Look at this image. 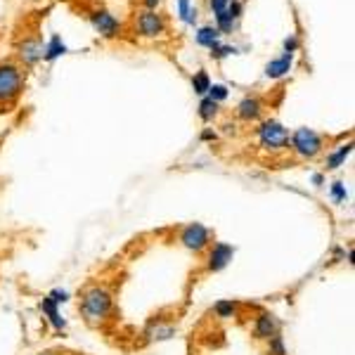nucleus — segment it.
Instances as JSON below:
<instances>
[{
  "label": "nucleus",
  "mask_w": 355,
  "mask_h": 355,
  "mask_svg": "<svg viewBox=\"0 0 355 355\" xmlns=\"http://www.w3.org/2000/svg\"><path fill=\"white\" fill-rule=\"evenodd\" d=\"M90 21L104 38H116V36H119V31H121V24L116 21V17L109 15L107 10H97V12H93Z\"/></svg>",
  "instance_id": "7"
},
{
  "label": "nucleus",
  "mask_w": 355,
  "mask_h": 355,
  "mask_svg": "<svg viewBox=\"0 0 355 355\" xmlns=\"http://www.w3.org/2000/svg\"><path fill=\"white\" fill-rule=\"evenodd\" d=\"M291 59H294V55L285 52L282 57H277V59H273V62H268V64H265V76H268V79H282V76H285L287 71L291 69Z\"/></svg>",
  "instance_id": "12"
},
{
  "label": "nucleus",
  "mask_w": 355,
  "mask_h": 355,
  "mask_svg": "<svg viewBox=\"0 0 355 355\" xmlns=\"http://www.w3.org/2000/svg\"><path fill=\"white\" fill-rule=\"evenodd\" d=\"M240 15H242V3H240V0H230L223 12H215V21H218V26H215V29H218V31H232V26H235V21H237V17H240Z\"/></svg>",
  "instance_id": "8"
},
{
  "label": "nucleus",
  "mask_w": 355,
  "mask_h": 355,
  "mask_svg": "<svg viewBox=\"0 0 355 355\" xmlns=\"http://www.w3.org/2000/svg\"><path fill=\"white\" fill-rule=\"evenodd\" d=\"M235 310H237V303H232V301L215 303V313H218V318H232V315H235Z\"/></svg>",
  "instance_id": "21"
},
{
  "label": "nucleus",
  "mask_w": 355,
  "mask_h": 355,
  "mask_svg": "<svg viewBox=\"0 0 355 355\" xmlns=\"http://www.w3.org/2000/svg\"><path fill=\"white\" fill-rule=\"evenodd\" d=\"M270 353H273V355H287L285 343H282V336H273V339H270Z\"/></svg>",
  "instance_id": "24"
},
{
  "label": "nucleus",
  "mask_w": 355,
  "mask_h": 355,
  "mask_svg": "<svg viewBox=\"0 0 355 355\" xmlns=\"http://www.w3.org/2000/svg\"><path fill=\"white\" fill-rule=\"evenodd\" d=\"M277 332H280V323H277L273 315L263 313V315L258 318L253 334H256V339H273V336H277Z\"/></svg>",
  "instance_id": "11"
},
{
  "label": "nucleus",
  "mask_w": 355,
  "mask_h": 355,
  "mask_svg": "<svg viewBox=\"0 0 355 355\" xmlns=\"http://www.w3.org/2000/svg\"><path fill=\"white\" fill-rule=\"evenodd\" d=\"M64 52H66V46L62 43V38L52 36V38H50V43H48V48L43 50V59H46V62H52V59H57L59 55H64Z\"/></svg>",
  "instance_id": "14"
},
{
  "label": "nucleus",
  "mask_w": 355,
  "mask_h": 355,
  "mask_svg": "<svg viewBox=\"0 0 355 355\" xmlns=\"http://www.w3.org/2000/svg\"><path fill=\"white\" fill-rule=\"evenodd\" d=\"M291 147L298 157L313 159L323 152V137L310 128H298V131H294V135H291Z\"/></svg>",
  "instance_id": "3"
},
{
  "label": "nucleus",
  "mask_w": 355,
  "mask_h": 355,
  "mask_svg": "<svg viewBox=\"0 0 355 355\" xmlns=\"http://www.w3.org/2000/svg\"><path fill=\"white\" fill-rule=\"evenodd\" d=\"M215 114H218V102H213L211 97H204L202 104H199V116H202L204 121H211Z\"/></svg>",
  "instance_id": "18"
},
{
  "label": "nucleus",
  "mask_w": 355,
  "mask_h": 355,
  "mask_svg": "<svg viewBox=\"0 0 355 355\" xmlns=\"http://www.w3.org/2000/svg\"><path fill=\"white\" fill-rule=\"evenodd\" d=\"M258 140H260V147L277 152V149H285L289 145V131L282 124H277V121H265L258 128Z\"/></svg>",
  "instance_id": "4"
},
{
  "label": "nucleus",
  "mask_w": 355,
  "mask_h": 355,
  "mask_svg": "<svg viewBox=\"0 0 355 355\" xmlns=\"http://www.w3.org/2000/svg\"><path fill=\"white\" fill-rule=\"evenodd\" d=\"M135 26H137V33H140V36H145V38H157L166 31L164 17L157 15L154 10H145V12L137 15Z\"/></svg>",
  "instance_id": "5"
},
{
  "label": "nucleus",
  "mask_w": 355,
  "mask_h": 355,
  "mask_svg": "<svg viewBox=\"0 0 355 355\" xmlns=\"http://www.w3.org/2000/svg\"><path fill=\"white\" fill-rule=\"evenodd\" d=\"M192 86H194V93H199V95H204V93H209L211 81H209V74H207V71H199V74L192 79Z\"/></svg>",
  "instance_id": "19"
},
{
  "label": "nucleus",
  "mask_w": 355,
  "mask_h": 355,
  "mask_svg": "<svg viewBox=\"0 0 355 355\" xmlns=\"http://www.w3.org/2000/svg\"><path fill=\"white\" fill-rule=\"evenodd\" d=\"M209 97L213 99V102H223V99L227 97V88L225 86H211Z\"/></svg>",
  "instance_id": "22"
},
{
  "label": "nucleus",
  "mask_w": 355,
  "mask_h": 355,
  "mask_svg": "<svg viewBox=\"0 0 355 355\" xmlns=\"http://www.w3.org/2000/svg\"><path fill=\"white\" fill-rule=\"evenodd\" d=\"M24 88V71L19 69V64L0 62V102H12Z\"/></svg>",
  "instance_id": "1"
},
{
  "label": "nucleus",
  "mask_w": 355,
  "mask_h": 355,
  "mask_svg": "<svg viewBox=\"0 0 355 355\" xmlns=\"http://www.w3.org/2000/svg\"><path fill=\"white\" fill-rule=\"evenodd\" d=\"M142 3H145V8H147V10H154L159 3H162V0H142Z\"/></svg>",
  "instance_id": "29"
},
{
  "label": "nucleus",
  "mask_w": 355,
  "mask_h": 355,
  "mask_svg": "<svg viewBox=\"0 0 355 355\" xmlns=\"http://www.w3.org/2000/svg\"><path fill=\"white\" fill-rule=\"evenodd\" d=\"M81 310L90 323H99V320L107 318L109 310H112V296H109L107 289L95 287V289L86 291V296H83L81 301Z\"/></svg>",
  "instance_id": "2"
},
{
  "label": "nucleus",
  "mask_w": 355,
  "mask_h": 355,
  "mask_svg": "<svg viewBox=\"0 0 355 355\" xmlns=\"http://www.w3.org/2000/svg\"><path fill=\"white\" fill-rule=\"evenodd\" d=\"M296 48H298V38H296V36H289V38H287V41H285V50H287V52L291 55Z\"/></svg>",
  "instance_id": "28"
},
{
  "label": "nucleus",
  "mask_w": 355,
  "mask_h": 355,
  "mask_svg": "<svg viewBox=\"0 0 355 355\" xmlns=\"http://www.w3.org/2000/svg\"><path fill=\"white\" fill-rule=\"evenodd\" d=\"M48 298H50L52 303H66V301H69V294L55 289V291H50V296H48Z\"/></svg>",
  "instance_id": "26"
},
{
  "label": "nucleus",
  "mask_w": 355,
  "mask_h": 355,
  "mask_svg": "<svg viewBox=\"0 0 355 355\" xmlns=\"http://www.w3.org/2000/svg\"><path fill=\"white\" fill-rule=\"evenodd\" d=\"M218 29H213V26H204L202 31L197 33V43L199 46H204V48H211V46H215L218 43Z\"/></svg>",
  "instance_id": "16"
},
{
  "label": "nucleus",
  "mask_w": 355,
  "mask_h": 355,
  "mask_svg": "<svg viewBox=\"0 0 355 355\" xmlns=\"http://www.w3.org/2000/svg\"><path fill=\"white\" fill-rule=\"evenodd\" d=\"M237 114H240V119H244V121L256 119V116L260 114V99L258 97H244L240 102V107H237Z\"/></svg>",
  "instance_id": "13"
},
{
  "label": "nucleus",
  "mask_w": 355,
  "mask_h": 355,
  "mask_svg": "<svg viewBox=\"0 0 355 355\" xmlns=\"http://www.w3.org/2000/svg\"><path fill=\"white\" fill-rule=\"evenodd\" d=\"M41 308L48 313V318H50V323H52L57 329H62L64 327V320L59 318V310H57V303H52L50 298H43V303H41Z\"/></svg>",
  "instance_id": "17"
},
{
  "label": "nucleus",
  "mask_w": 355,
  "mask_h": 355,
  "mask_svg": "<svg viewBox=\"0 0 355 355\" xmlns=\"http://www.w3.org/2000/svg\"><path fill=\"white\" fill-rule=\"evenodd\" d=\"M43 57V46L38 38H24V43H19V59L24 64H36Z\"/></svg>",
  "instance_id": "10"
},
{
  "label": "nucleus",
  "mask_w": 355,
  "mask_h": 355,
  "mask_svg": "<svg viewBox=\"0 0 355 355\" xmlns=\"http://www.w3.org/2000/svg\"><path fill=\"white\" fill-rule=\"evenodd\" d=\"M227 3H230V0H211V10H213V12H223Z\"/></svg>",
  "instance_id": "27"
},
{
  "label": "nucleus",
  "mask_w": 355,
  "mask_h": 355,
  "mask_svg": "<svg viewBox=\"0 0 355 355\" xmlns=\"http://www.w3.org/2000/svg\"><path fill=\"white\" fill-rule=\"evenodd\" d=\"M235 52V48L230 46H220V43H215V46H211V57H225V55Z\"/></svg>",
  "instance_id": "23"
},
{
  "label": "nucleus",
  "mask_w": 355,
  "mask_h": 355,
  "mask_svg": "<svg viewBox=\"0 0 355 355\" xmlns=\"http://www.w3.org/2000/svg\"><path fill=\"white\" fill-rule=\"evenodd\" d=\"M180 240L187 249H192V251H202V249L207 247L209 240H211V232L202 223H192V225H187L185 230H182Z\"/></svg>",
  "instance_id": "6"
},
{
  "label": "nucleus",
  "mask_w": 355,
  "mask_h": 355,
  "mask_svg": "<svg viewBox=\"0 0 355 355\" xmlns=\"http://www.w3.org/2000/svg\"><path fill=\"white\" fill-rule=\"evenodd\" d=\"M351 152H353V142H348V145L339 147L334 154H329V157H327V169H339V166L343 164V159H346Z\"/></svg>",
  "instance_id": "15"
},
{
  "label": "nucleus",
  "mask_w": 355,
  "mask_h": 355,
  "mask_svg": "<svg viewBox=\"0 0 355 355\" xmlns=\"http://www.w3.org/2000/svg\"><path fill=\"white\" fill-rule=\"evenodd\" d=\"M178 10H180L182 21L194 24V19H197V10H190V0H178Z\"/></svg>",
  "instance_id": "20"
},
{
  "label": "nucleus",
  "mask_w": 355,
  "mask_h": 355,
  "mask_svg": "<svg viewBox=\"0 0 355 355\" xmlns=\"http://www.w3.org/2000/svg\"><path fill=\"white\" fill-rule=\"evenodd\" d=\"M332 197H334L336 204H341L343 199H346V190H343L341 182H334V185H332Z\"/></svg>",
  "instance_id": "25"
},
{
  "label": "nucleus",
  "mask_w": 355,
  "mask_h": 355,
  "mask_svg": "<svg viewBox=\"0 0 355 355\" xmlns=\"http://www.w3.org/2000/svg\"><path fill=\"white\" fill-rule=\"evenodd\" d=\"M232 253H235V249L230 244H215L213 251L209 253V270H223L232 260Z\"/></svg>",
  "instance_id": "9"
}]
</instances>
